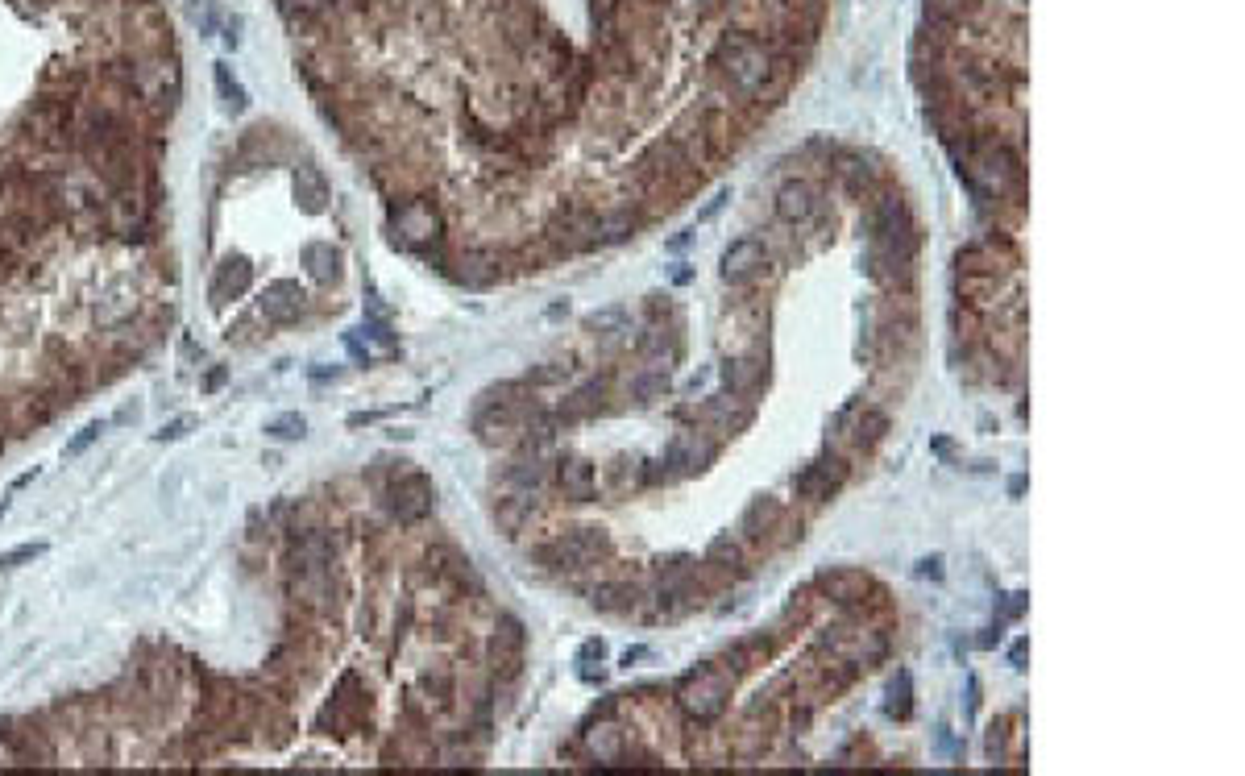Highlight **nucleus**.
I'll list each match as a JSON object with an SVG mask.
<instances>
[{"label":"nucleus","instance_id":"27","mask_svg":"<svg viewBox=\"0 0 1245 776\" xmlns=\"http://www.w3.org/2000/svg\"><path fill=\"white\" fill-rule=\"evenodd\" d=\"M706 561H710V565H718V569H739V565H743V548H739V540H731V536L723 532V536H714V540H710V548H706Z\"/></svg>","mask_w":1245,"mask_h":776},{"label":"nucleus","instance_id":"12","mask_svg":"<svg viewBox=\"0 0 1245 776\" xmlns=\"http://www.w3.org/2000/svg\"><path fill=\"white\" fill-rule=\"evenodd\" d=\"M710 457H714V445H710V440L698 436V432H685V436H677L673 445H669V457H664V465H669V474L685 478V474H698V469H706Z\"/></svg>","mask_w":1245,"mask_h":776},{"label":"nucleus","instance_id":"34","mask_svg":"<svg viewBox=\"0 0 1245 776\" xmlns=\"http://www.w3.org/2000/svg\"><path fill=\"white\" fill-rule=\"evenodd\" d=\"M187 17L200 25V34H212V30H216V9L208 5V0H191V5H187Z\"/></svg>","mask_w":1245,"mask_h":776},{"label":"nucleus","instance_id":"5","mask_svg":"<svg viewBox=\"0 0 1245 776\" xmlns=\"http://www.w3.org/2000/svg\"><path fill=\"white\" fill-rule=\"evenodd\" d=\"M386 507H391V515H395L399 523H420V519H428L432 507H436V486H432V478H424V474H403V478H395L391 486H386Z\"/></svg>","mask_w":1245,"mask_h":776},{"label":"nucleus","instance_id":"37","mask_svg":"<svg viewBox=\"0 0 1245 776\" xmlns=\"http://www.w3.org/2000/svg\"><path fill=\"white\" fill-rule=\"evenodd\" d=\"M187 428H191V415H179V420H171V424H166V428L158 432V440H179Z\"/></svg>","mask_w":1245,"mask_h":776},{"label":"nucleus","instance_id":"31","mask_svg":"<svg viewBox=\"0 0 1245 776\" xmlns=\"http://www.w3.org/2000/svg\"><path fill=\"white\" fill-rule=\"evenodd\" d=\"M860 415V424H855V440L860 445H876V440L884 436V428H889V420H884L880 411H855Z\"/></svg>","mask_w":1245,"mask_h":776},{"label":"nucleus","instance_id":"24","mask_svg":"<svg viewBox=\"0 0 1245 776\" xmlns=\"http://www.w3.org/2000/svg\"><path fill=\"white\" fill-rule=\"evenodd\" d=\"M586 328L594 332V337L615 341V337H623V332H627V308H602V312L586 316Z\"/></svg>","mask_w":1245,"mask_h":776},{"label":"nucleus","instance_id":"36","mask_svg":"<svg viewBox=\"0 0 1245 776\" xmlns=\"http://www.w3.org/2000/svg\"><path fill=\"white\" fill-rule=\"evenodd\" d=\"M100 432H104V424H88V428H83V432H79V436L71 440V445H67V457H79V453L88 449V445H92V440H96Z\"/></svg>","mask_w":1245,"mask_h":776},{"label":"nucleus","instance_id":"25","mask_svg":"<svg viewBox=\"0 0 1245 776\" xmlns=\"http://www.w3.org/2000/svg\"><path fill=\"white\" fill-rule=\"evenodd\" d=\"M913 710V677L909 673H897L889 681V698H884V714L889 718H905Z\"/></svg>","mask_w":1245,"mask_h":776},{"label":"nucleus","instance_id":"26","mask_svg":"<svg viewBox=\"0 0 1245 776\" xmlns=\"http://www.w3.org/2000/svg\"><path fill=\"white\" fill-rule=\"evenodd\" d=\"M760 378H764L760 362H727V370H723V382L731 386L735 395H747V391H756V386H760Z\"/></svg>","mask_w":1245,"mask_h":776},{"label":"nucleus","instance_id":"22","mask_svg":"<svg viewBox=\"0 0 1245 776\" xmlns=\"http://www.w3.org/2000/svg\"><path fill=\"white\" fill-rule=\"evenodd\" d=\"M635 598H640V590L631 586V581H602V586L594 590V606L598 611H627V606H635Z\"/></svg>","mask_w":1245,"mask_h":776},{"label":"nucleus","instance_id":"15","mask_svg":"<svg viewBox=\"0 0 1245 776\" xmlns=\"http://www.w3.org/2000/svg\"><path fill=\"white\" fill-rule=\"evenodd\" d=\"M814 208H818V196H814V187H810L806 179L781 183V191H777V216L785 220V225H806V220L814 216Z\"/></svg>","mask_w":1245,"mask_h":776},{"label":"nucleus","instance_id":"23","mask_svg":"<svg viewBox=\"0 0 1245 776\" xmlns=\"http://www.w3.org/2000/svg\"><path fill=\"white\" fill-rule=\"evenodd\" d=\"M212 79H216L220 104H225L229 113H245V88L237 83V75L229 71V63H216V67H212Z\"/></svg>","mask_w":1245,"mask_h":776},{"label":"nucleus","instance_id":"3","mask_svg":"<svg viewBox=\"0 0 1245 776\" xmlns=\"http://www.w3.org/2000/svg\"><path fill=\"white\" fill-rule=\"evenodd\" d=\"M731 702V677L723 669H694L677 685V706L689 723H714Z\"/></svg>","mask_w":1245,"mask_h":776},{"label":"nucleus","instance_id":"8","mask_svg":"<svg viewBox=\"0 0 1245 776\" xmlns=\"http://www.w3.org/2000/svg\"><path fill=\"white\" fill-rule=\"evenodd\" d=\"M847 482V465L839 461V457H822V461H810L801 474L793 478V486H797V494H806V498H830L839 486Z\"/></svg>","mask_w":1245,"mask_h":776},{"label":"nucleus","instance_id":"1","mask_svg":"<svg viewBox=\"0 0 1245 776\" xmlns=\"http://www.w3.org/2000/svg\"><path fill=\"white\" fill-rule=\"evenodd\" d=\"M179 100L183 59L158 0H0L5 204H34L63 175L158 162Z\"/></svg>","mask_w":1245,"mask_h":776},{"label":"nucleus","instance_id":"4","mask_svg":"<svg viewBox=\"0 0 1245 776\" xmlns=\"http://www.w3.org/2000/svg\"><path fill=\"white\" fill-rule=\"evenodd\" d=\"M391 233L399 245L415 249V254H428V249L445 233V220H440L432 200H399L391 208Z\"/></svg>","mask_w":1245,"mask_h":776},{"label":"nucleus","instance_id":"7","mask_svg":"<svg viewBox=\"0 0 1245 776\" xmlns=\"http://www.w3.org/2000/svg\"><path fill=\"white\" fill-rule=\"evenodd\" d=\"M303 312H308V295L295 279H274L262 299H258V316L270 324V328H283V324H295Z\"/></svg>","mask_w":1245,"mask_h":776},{"label":"nucleus","instance_id":"14","mask_svg":"<svg viewBox=\"0 0 1245 776\" xmlns=\"http://www.w3.org/2000/svg\"><path fill=\"white\" fill-rule=\"evenodd\" d=\"M972 171H976V179H980L988 191H996V196H1001L1005 187L1017 183V162H1013L1005 150H996V146H988V150H980V154L972 158Z\"/></svg>","mask_w":1245,"mask_h":776},{"label":"nucleus","instance_id":"10","mask_svg":"<svg viewBox=\"0 0 1245 776\" xmlns=\"http://www.w3.org/2000/svg\"><path fill=\"white\" fill-rule=\"evenodd\" d=\"M249 287H254V266H249L245 258H229V262L216 266L212 283H208V295H212L216 308H225V303L249 295Z\"/></svg>","mask_w":1245,"mask_h":776},{"label":"nucleus","instance_id":"6","mask_svg":"<svg viewBox=\"0 0 1245 776\" xmlns=\"http://www.w3.org/2000/svg\"><path fill=\"white\" fill-rule=\"evenodd\" d=\"M606 552H611V540H606L598 528H577V532L561 536L557 544H548L544 561L557 565V569H586L598 557H606Z\"/></svg>","mask_w":1245,"mask_h":776},{"label":"nucleus","instance_id":"13","mask_svg":"<svg viewBox=\"0 0 1245 776\" xmlns=\"http://www.w3.org/2000/svg\"><path fill=\"white\" fill-rule=\"evenodd\" d=\"M557 486H561L565 498H573V503H590L594 490H598L594 461H586V457H561V461H557Z\"/></svg>","mask_w":1245,"mask_h":776},{"label":"nucleus","instance_id":"32","mask_svg":"<svg viewBox=\"0 0 1245 776\" xmlns=\"http://www.w3.org/2000/svg\"><path fill=\"white\" fill-rule=\"evenodd\" d=\"M46 552V544H17L13 552H0V569H17V565H30V561H38Z\"/></svg>","mask_w":1245,"mask_h":776},{"label":"nucleus","instance_id":"29","mask_svg":"<svg viewBox=\"0 0 1245 776\" xmlns=\"http://www.w3.org/2000/svg\"><path fill=\"white\" fill-rule=\"evenodd\" d=\"M303 432H308V420H303L299 411L274 415V420L266 424V436H274V440H303Z\"/></svg>","mask_w":1245,"mask_h":776},{"label":"nucleus","instance_id":"20","mask_svg":"<svg viewBox=\"0 0 1245 776\" xmlns=\"http://www.w3.org/2000/svg\"><path fill=\"white\" fill-rule=\"evenodd\" d=\"M586 747L598 764H615L623 756V731L611 723V718H598V723H590V731H586Z\"/></svg>","mask_w":1245,"mask_h":776},{"label":"nucleus","instance_id":"40","mask_svg":"<svg viewBox=\"0 0 1245 776\" xmlns=\"http://www.w3.org/2000/svg\"><path fill=\"white\" fill-rule=\"evenodd\" d=\"M225 378H229V370H225V366H216V370H212V374L204 378V386H200V391H204V395H212V391H216V386L225 382Z\"/></svg>","mask_w":1245,"mask_h":776},{"label":"nucleus","instance_id":"30","mask_svg":"<svg viewBox=\"0 0 1245 776\" xmlns=\"http://www.w3.org/2000/svg\"><path fill=\"white\" fill-rule=\"evenodd\" d=\"M511 482H515L519 490H536V486L544 482V465H540V457H523V461H515V465H511Z\"/></svg>","mask_w":1245,"mask_h":776},{"label":"nucleus","instance_id":"16","mask_svg":"<svg viewBox=\"0 0 1245 776\" xmlns=\"http://www.w3.org/2000/svg\"><path fill=\"white\" fill-rule=\"evenodd\" d=\"M519 656H523V627H519V619H498V627H494V635H490V660H494V669L515 673V669H519Z\"/></svg>","mask_w":1245,"mask_h":776},{"label":"nucleus","instance_id":"21","mask_svg":"<svg viewBox=\"0 0 1245 776\" xmlns=\"http://www.w3.org/2000/svg\"><path fill=\"white\" fill-rule=\"evenodd\" d=\"M777 515H781V507L772 503V498H756V503L743 511V536L760 544V540L768 536L772 523H777Z\"/></svg>","mask_w":1245,"mask_h":776},{"label":"nucleus","instance_id":"2","mask_svg":"<svg viewBox=\"0 0 1245 776\" xmlns=\"http://www.w3.org/2000/svg\"><path fill=\"white\" fill-rule=\"evenodd\" d=\"M714 63H718V71H723V79L731 83L735 92H743V96H756L764 83L772 79L768 46L756 42V38H747V34H727L723 42H718Z\"/></svg>","mask_w":1245,"mask_h":776},{"label":"nucleus","instance_id":"28","mask_svg":"<svg viewBox=\"0 0 1245 776\" xmlns=\"http://www.w3.org/2000/svg\"><path fill=\"white\" fill-rule=\"evenodd\" d=\"M631 391H635V399H640V403H652V399H660L664 391H669V370H664V366H652V370H644L640 378L631 382Z\"/></svg>","mask_w":1245,"mask_h":776},{"label":"nucleus","instance_id":"19","mask_svg":"<svg viewBox=\"0 0 1245 776\" xmlns=\"http://www.w3.org/2000/svg\"><path fill=\"white\" fill-rule=\"evenodd\" d=\"M818 586L835 598V602H864V594H868V577L864 573H855V569H826L822 577H818Z\"/></svg>","mask_w":1245,"mask_h":776},{"label":"nucleus","instance_id":"18","mask_svg":"<svg viewBox=\"0 0 1245 776\" xmlns=\"http://www.w3.org/2000/svg\"><path fill=\"white\" fill-rule=\"evenodd\" d=\"M295 200H299L303 212H312V216L328 208L332 187H328V179L316 171V166H299V171H295Z\"/></svg>","mask_w":1245,"mask_h":776},{"label":"nucleus","instance_id":"35","mask_svg":"<svg viewBox=\"0 0 1245 776\" xmlns=\"http://www.w3.org/2000/svg\"><path fill=\"white\" fill-rule=\"evenodd\" d=\"M839 171H843V179H847L851 187H864V183H868V162H860V158H843Z\"/></svg>","mask_w":1245,"mask_h":776},{"label":"nucleus","instance_id":"17","mask_svg":"<svg viewBox=\"0 0 1245 776\" xmlns=\"http://www.w3.org/2000/svg\"><path fill=\"white\" fill-rule=\"evenodd\" d=\"M303 266L320 287H332L341 279V249H332V241H308L303 245Z\"/></svg>","mask_w":1245,"mask_h":776},{"label":"nucleus","instance_id":"11","mask_svg":"<svg viewBox=\"0 0 1245 776\" xmlns=\"http://www.w3.org/2000/svg\"><path fill=\"white\" fill-rule=\"evenodd\" d=\"M764 245L756 241V237H739V241H731L727 245V254H723V279L727 283H747V279H756V274L764 270Z\"/></svg>","mask_w":1245,"mask_h":776},{"label":"nucleus","instance_id":"38","mask_svg":"<svg viewBox=\"0 0 1245 776\" xmlns=\"http://www.w3.org/2000/svg\"><path fill=\"white\" fill-rule=\"evenodd\" d=\"M918 577H943V557H926V561H918Z\"/></svg>","mask_w":1245,"mask_h":776},{"label":"nucleus","instance_id":"39","mask_svg":"<svg viewBox=\"0 0 1245 776\" xmlns=\"http://www.w3.org/2000/svg\"><path fill=\"white\" fill-rule=\"evenodd\" d=\"M1026 656H1030V640H1017L1013 652H1009V664H1013V669H1026Z\"/></svg>","mask_w":1245,"mask_h":776},{"label":"nucleus","instance_id":"9","mask_svg":"<svg viewBox=\"0 0 1245 776\" xmlns=\"http://www.w3.org/2000/svg\"><path fill=\"white\" fill-rule=\"evenodd\" d=\"M826 648L851 664H876L884 656V640L864 627H839V635H826Z\"/></svg>","mask_w":1245,"mask_h":776},{"label":"nucleus","instance_id":"33","mask_svg":"<svg viewBox=\"0 0 1245 776\" xmlns=\"http://www.w3.org/2000/svg\"><path fill=\"white\" fill-rule=\"evenodd\" d=\"M640 353L648 357V362H664V353H669V332H664V328H648L644 337H640Z\"/></svg>","mask_w":1245,"mask_h":776}]
</instances>
